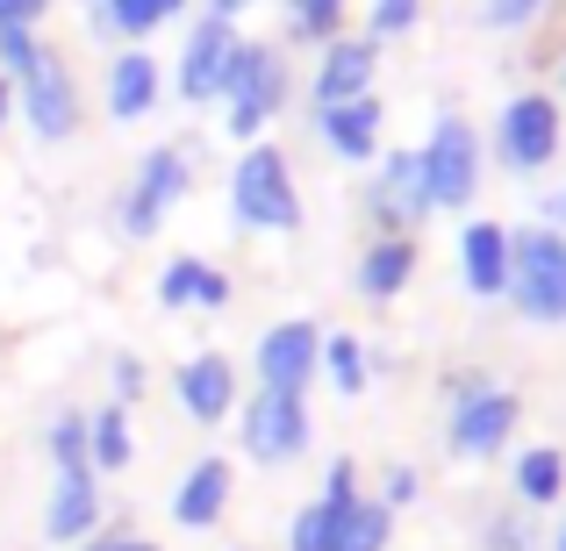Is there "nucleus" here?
<instances>
[{"label": "nucleus", "mask_w": 566, "mask_h": 551, "mask_svg": "<svg viewBox=\"0 0 566 551\" xmlns=\"http://www.w3.org/2000/svg\"><path fill=\"white\" fill-rule=\"evenodd\" d=\"M545 538H538V516H531V509H516V501H510V509H495V516H488V530H481V551H538Z\"/></svg>", "instance_id": "obj_29"}, {"label": "nucleus", "mask_w": 566, "mask_h": 551, "mask_svg": "<svg viewBox=\"0 0 566 551\" xmlns=\"http://www.w3.org/2000/svg\"><path fill=\"white\" fill-rule=\"evenodd\" d=\"M230 215L237 230L251 236H294L302 230V187H294V166L280 144H244L230 166Z\"/></svg>", "instance_id": "obj_2"}, {"label": "nucleus", "mask_w": 566, "mask_h": 551, "mask_svg": "<svg viewBox=\"0 0 566 551\" xmlns=\"http://www.w3.org/2000/svg\"><path fill=\"white\" fill-rule=\"evenodd\" d=\"M230 501H237V466L222 452H201L180 480H172V523L201 538V530H216L222 516H230Z\"/></svg>", "instance_id": "obj_14"}, {"label": "nucleus", "mask_w": 566, "mask_h": 551, "mask_svg": "<svg viewBox=\"0 0 566 551\" xmlns=\"http://www.w3.org/2000/svg\"><path fill=\"white\" fill-rule=\"evenodd\" d=\"M94 22H101V36L144 43V36L166 29V8H158V0H94Z\"/></svg>", "instance_id": "obj_26"}, {"label": "nucleus", "mask_w": 566, "mask_h": 551, "mask_svg": "<svg viewBox=\"0 0 566 551\" xmlns=\"http://www.w3.org/2000/svg\"><path fill=\"white\" fill-rule=\"evenodd\" d=\"M559 144H566V108H559V94H545V86H524V94H510L502 100V115H495V166L502 172H516V180H531V172H545L559 158Z\"/></svg>", "instance_id": "obj_5"}, {"label": "nucleus", "mask_w": 566, "mask_h": 551, "mask_svg": "<svg viewBox=\"0 0 566 551\" xmlns=\"http://www.w3.org/2000/svg\"><path fill=\"white\" fill-rule=\"evenodd\" d=\"M366 222L374 236H416L430 222V187H423V151H387L366 180Z\"/></svg>", "instance_id": "obj_10"}, {"label": "nucleus", "mask_w": 566, "mask_h": 551, "mask_svg": "<svg viewBox=\"0 0 566 551\" xmlns=\"http://www.w3.org/2000/svg\"><path fill=\"white\" fill-rule=\"evenodd\" d=\"M316 359H323V322H316V316H287V322H273V330H259L251 372H259V386L308 394V380H316Z\"/></svg>", "instance_id": "obj_11"}, {"label": "nucleus", "mask_w": 566, "mask_h": 551, "mask_svg": "<svg viewBox=\"0 0 566 551\" xmlns=\"http://www.w3.org/2000/svg\"><path fill=\"white\" fill-rule=\"evenodd\" d=\"M244 8H259V0H208V14H230V22H237Z\"/></svg>", "instance_id": "obj_41"}, {"label": "nucleus", "mask_w": 566, "mask_h": 551, "mask_svg": "<svg viewBox=\"0 0 566 551\" xmlns=\"http://www.w3.org/2000/svg\"><path fill=\"white\" fill-rule=\"evenodd\" d=\"M416 495H423V473H416V466H401V458H395V466H380V495L374 501H387V509H409Z\"/></svg>", "instance_id": "obj_36"}, {"label": "nucleus", "mask_w": 566, "mask_h": 551, "mask_svg": "<svg viewBox=\"0 0 566 551\" xmlns=\"http://www.w3.org/2000/svg\"><path fill=\"white\" fill-rule=\"evenodd\" d=\"M237 51V22L230 14H201L180 43V65H172V94L187 108H216V86H222V65Z\"/></svg>", "instance_id": "obj_13"}, {"label": "nucleus", "mask_w": 566, "mask_h": 551, "mask_svg": "<svg viewBox=\"0 0 566 551\" xmlns=\"http://www.w3.org/2000/svg\"><path fill=\"white\" fill-rule=\"evenodd\" d=\"M510 495H516V509H559L566 501V452L559 444H524L516 452V466H510Z\"/></svg>", "instance_id": "obj_22"}, {"label": "nucleus", "mask_w": 566, "mask_h": 551, "mask_svg": "<svg viewBox=\"0 0 566 551\" xmlns=\"http://www.w3.org/2000/svg\"><path fill=\"white\" fill-rule=\"evenodd\" d=\"M423 151V187H430V215H467L481 201V180H488V137L467 123L459 108H438L430 137L416 144Z\"/></svg>", "instance_id": "obj_3"}, {"label": "nucleus", "mask_w": 566, "mask_h": 551, "mask_svg": "<svg viewBox=\"0 0 566 551\" xmlns=\"http://www.w3.org/2000/svg\"><path fill=\"white\" fill-rule=\"evenodd\" d=\"M101 523H108V495H101V473H94V466L57 473V480H51V501H43V538H51V544H86Z\"/></svg>", "instance_id": "obj_16"}, {"label": "nucleus", "mask_w": 566, "mask_h": 551, "mask_svg": "<svg viewBox=\"0 0 566 551\" xmlns=\"http://www.w3.org/2000/svg\"><path fill=\"white\" fill-rule=\"evenodd\" d=\"M452 265L473 301H502V287H510V222H467Z\"/></svg>", "instance_id": "obj_20"}, {"label": "nucleus", "mask_w": 566, "mask_h": 551, "mask_svg": "<svg viewBox=\"0 0 566 551\" xmlns=\"http://www.w3.org/2000/svg\"><path fill=\"white\" fill-rule=\"evenodd\" d=\"M166 100V65H158L151 51H115L108 57V80H101V108H108V123H144V115Z\"/></svg>", "instance_id": "obj_18"}, {"label": "nucleus", "mask_w": 566, "mask_h": 551, "mask_svg": "<svg viewBox=\"0 0 566 551\" xmlns=\"http://www.w3.org/2000/svg\"><path fill=\"white\" fill-rule=\"evenodd\" d=\"M416 29H423V0H366V36L374 43L416 36Z\"/></svg>", "instance_id": "obj_30"}, {"label": "nucleus", "mask_w": 566, "mask_h": 551, "mask_svg": "<svg viewBox=\"0 0 566 551\" xmlns=\"http://www.w3.org/2000/svg\"><path fill=\"white\" fill-rule=\"evenodd\" d=\"M416 265H423V244H416V236H366L359 265H352V287H359V301L395 308L401 294L416 287Z\"/></svg>", "instance_id": "obj_17"}, {"label": "nucleus", "mask_w": 566, "mask_h": 551, "mask_svg": "<svg viewBox=\"0 0 566 551\" xmlns=\"http://www.w3.org/2000/svg\"><path fill=\"white\" fill-rule=\"evenodd\" d=\"M43 452H51V473H80L86 466V409H57V423L43 430Z\"/></svg>", "instance_id": "obj_28"}, {"label": "nucleus", "mask_w": 566, "mask_h": 551, "mask_svg": "<svg viewBox=\"0 0 566 551\" xmlns=\"http://www.w3.org/2000/svg\"><path fill=\"white\" fill-rule=\"evenodd\" d=\"M559 94H566V65H559Z\"/></svg>", "instance_id": "obj_45"}, {"label": "nucleus", "mask_w": 566, "mask_h": 551, "mask_svg": "<svg viewBox=\"0 0 566 551\" xmlns=\"http://www.w3.org/2000/svg\"><path fill=\"white\" fill-rule=\"evenodd\" d=\"M237 430H244V458L251 466H294V458L316 444L308 394H280V386H259V394L237 401Z\"/></svg>", "instance_id": "obj_7"}, {"label": "nucleus", "mask_w": 566, "mask_h": 551, "mask_svg": "<svg viewBox=\"0 0 566 551\" xmlns=\"http://www.w3.org/2000/svg\"><path fill=\"white\" fill-rule=\"evenodd\" d=\"M144 386H151V365H144L137 351H115V365H108V394L129 409V401H144Z\"/></svg>", "instance_id": "obj_34"}, {"label": "nucleus", "mask_w": 566, "mask_h": 551, "mask_svg": "<svg viewBox=\"0 0 566 551\" xmlns=\"http://www.w3.org/2000/svg\"><path fill=\"white\" fill-rule=\"evenodd\" d=\"M516 423H524V394L495 380V386H481V394L444 409V452L452 458H495L516 444Z\"/></svg>", "instance_id": "obj_9"}, {"label": "nucleus", "mask_w": 566, "mask_h": 551, "mask_svg": "<svg viewBox=\"0 0 566 551\" xmlns=\"http://www.w3.org/2000/svg\"><path fill=\"white\" fill-rule=\"evenodd\" d=\"M129 458H137V430H129V409H123V401L86 409V466H94V473H123Z\"/></svg>", "instance_id": "obj_25"}, {"label": "nucleus", "mask_w": 566, "mask_h": 551, "mask_svg": "<svg viewBox=\"0 0 566 551\" xmlns=\"http://www.w3.org/2000/svg\"><path fill=\"white\" fill-rule=\"evenodd\" d=\"M316 372L331 380L337 401H359L366 386H374V351H366L359 330H323V359H316Z\"/></svg>", "instance_id": "obj_23"}, {"label": "nucleus", "mask_w": 566, "mask_h": 551, "mask_svg": "<svg viewBox=\"0 0 566 551\" xmlns=\"http://www.w3.org/2000/svg\"><path fill=\"white\" fill-rule=\"evenodd\" d=\"M553 551H566V523H559V538H553Z\"/></svg>", "instance_id": "obj_44"}, {"label": "nucleus", "mask_w": 566, "mask_h": 551, "mask_svg": "<svg viewBox=\"0 0 566 551\" xmlns=\"http://www.w3.org/2000/svg\"><path fill=\"white\" fill-rule=\"evenodd\" d=\"M545 230H559V236H566V187L553 193V201H545Z\"/></svg>", "instance_id": "obj_40"}, {"label": "nucleus", "mask_w": 566, "mask_h": 551, "mask_svg": "<svg viewBox=\"0 0 566 551\" xmlns=\"http://www.w3.org/2000/svg\"><path fill=\"white\" fill-rule=\"evenodd\" d=\"M481 386H495V372H481V365L444 372V409H452V401H467V394H481Z\"/></svg>", "instance_id": "obj_37"}, {"label": "nucleus", "mask_w": 566, "mask_h": 551, "mask_svg": "<svg viewBox=\"0 0 566 551\" xmlns=\"http://www.w3.org/2000/svg\"><path fill=\"white\" fill-rule=\"evenodd\" d=\"M359 495H366V473H359V458H331V466H323V495H316V501L345 509V501H359Z\"/></svg>", "instance_id": "obj_33"}, {"label": "nucleus", "mask_w": 566, "mask_h": 551, "mask_svg": "<svg viewBox=\"0 0 566 551\" xmlns=\"http://www.w3.org/2000/svg\"><path fill=\"white\" fill-rule=\"evenodd\" d=\"M374 86H380V43L374 36H337V43H323V57H316L308 100H316V108H345V100L374 94Z\"/></svg>", "instance_id": "obj_15"}, {"label": "nucleus", "mask_w": 566, "mask_h": 551, "mask_svg": "<svg viewBox=\"0 0 566 551\" xmlns=\"http://www.w3.org/2000/svg\"><path fill=\"white\" fill-rule=\"evenodd\" d=\"M80 551H158L151 538H137V530H123V523H115V530H94V538H86Z\"/></svg>", "instance_id": "obj_38"}, {"label": "nucleus", "mask_w": 566, "mask_h": 551, "mask_svg": "<svg viewBox=\"0 0 566 551\" xmlns=\"http://www.w3.org/2000/svg\"><path fill=\"white\" fill-rule=\"evenodd\" d=\"M380 129H387V108L380 94H359L345 108H316V137L337 166H374L380 158Z\"/></svg>", "instance_id": "obj_19"}, {"label": "nucleus", "mask_w": 566, "mask_h": 551, "mask_svg": "<svg viewBox=\"0 0 566 551\" xmlns=\"http://www.w3.org/2000/svg\"><path fill=\"white\" fill-rule=\"evenodd\" d=\"M553 0H481V22L488 29H531Z\"/></svg>", "instance_id": "obj_35"}, {"label": "nucleus", "mask_w": 566, "mask_h": 551, "mask_svg": "<svg viewBox=\"0 0 566 551\" xmlns=\"http://www.w3.org/2000/svg\"><path fill=\"white\" fill-rule=\"evenodd\" d=\"M172 401H180V415L201 423V430L230 423L237 401H244L237 359H230V351H193V359H180V372H172Z\"/></svg>", "instance_id": "obj_12"}, {"label": "nucleus", "mask_w": 566, "mask_h": 551, "mask_svg": "<svg viewBox=\"0 0 566 551\" xmlns=\"http://www.w3.org/2000/svg\"><path fill=\"white\" fill-rule=\"evenodd\" d=\"M187 187H193L187 151H180V144H151V151L137 158V172H129V187L115 193V230H123L129 244L158 236V222L187 201Z\"/></svg>", "instance_id": "obj_6"}, {"label": "nucleus", "mask_w": 566, "mask_h": 551, "mask_svg": "<svg viewBox=\"0 0 566 551\" xmlns=\"http://www.w3.org/2000/svg\"><path fill=\"white\" fill-rule=\"evenodd\" d=\"M331 544V501H308L287 516V551H323Z\"/></svg>", "instance_id": "obj_32"}, {"label": "nucleus", "mask_w": 566, "mask_h": 551, "mask_svg": "<svg viewBox=\"0 0 566 551\" xmlns=\"http://www.w3.org/2000/svg\"><path fill=\"white\" fill-rule=\"evenodd\" d=\"M14 115L29 123V137H36V144H72V137H80V123H86L80 72H72L57 51H43L36 72L14 80Z\"/></svg>", "instance_id": "obj_8"}, {"label": "nucleus", "mask_w": 566, "mask_h": 551, "mask_svg": "<svg viewBox=\"0 0 566 551\" xmlns=\"http://www.w3.org/2000/svg\"><path fill=\"white\" fill-rule=\"evenodd\" d=\"M43 51H51V43H43L29 22H0V80H22V72H36Z\"/></svg>", "instance_id": "obj_31"}, {"label": "nucleus", "mask_w": 566, "mask_h": 551, "mask_svg": "<svg viewBox=\"0 0 566 551\" xmlns=\"http://www.w3.org/2000/svg\"><path fill=\"white\" fill-rule=\"evenodd\" d=\"M502 301L538 330L566 322V236L559 230H545V222L510 230V287H502Z\"/></svg>", "instance_id": "obj_4"}, {"label": "nucleus", "mask_w": 566, "mask_h": 551, "mask_svg": "<svg viewBox=\"0 0 566 551\" xmlns=\"http://www.w3.org/2000/svg\"><path fill=\"white\" fill-rule=\"evenodd\" d=\"M158 8H166V22H180V14L193 8V0H158Z\"/></svg>", "instance_id": "obj_43"}, {"label": "nucleus", "mask_w": 566, "mask_h": 551, "mask_svg": "<svg viewBox=\"0 0 566 551\" xmlns=\"http://www.w3.org/2000/svg\"><path fill=\"white\" fill-rule=\"evenodd\" d=\"M158 308H208V316H222V308L237 301V287H230V273L222 265H208V258H193V251H180V258H166L158 265Z\"/></svg>", "instance_id": "obj_21"}, {"label": "nucleus", "mask_w": 566, "mask_h": 551, "mask_svg": "<svg viewBox=\"0 0 566 551\" xmlns=\"http://www.w3.org/2000/svg\"><path fill=\"white\" fill-rule=\"evenodd\" d=\"M14 123V80H0V129Z\"/></svg>", "instance_id": "obj_42"}, {"label": "nucleus", "mask_w": 566, "mask_h": 551, "mask_svg": "<svg viewBox=\"0 0 566 551\" xmlns=\"http://www.w3.org/2000/svg\"><path fill=\"white\" fill-rule=\"evenodd\" d=\"M395 544V509L374 495L345 501V509H331V544L323 551H387Z\"/></svg>", "instance_id": "obj_24"}, {"label": "nucleus", "mask_w": 566, "mask_h": 551, "mask_svg": "<svg viewBox=\"0 0 566 551\" xmlns=\"http://www.w3.org/2000/svg\"><path fill=\"white\" fill-rule=\"evenodd\" d=\"M294 100V65L280 43H251L237 36L230 65H222V86H216V108H222V129H230V144H259L265 129L287 115Z\"/></svg>", "instance_id": "obj_1"}, {"label": "nucleus", "mask_w": 566, "mask_h": 551, "mask_svg": "<svg viewBox=\"0 0 566 551\" xmlns=\"http://www.w3.org/2000/svg\"><path fill=\"white\" fill-rule=\"evenodd\" d=\"M43 14H51V0H0V22H29L36 29Z\"/></svg>", "instance_id": "obj_39"}, {"label": "nucleus", "mask_w": 566, "mask_h": 551, "mask_svg": "<svg viewBox=\"0 0 566 551\" xmlns=\"http://www.w3.org/2000/svg\"><path fill=\"white\" fill-rule=\"evenodd\" d=\"M345 8L352 0H287V36L294 43H337L345 36Z\"/></svg>", "instance_id": "obj_27"}]
</instances>
